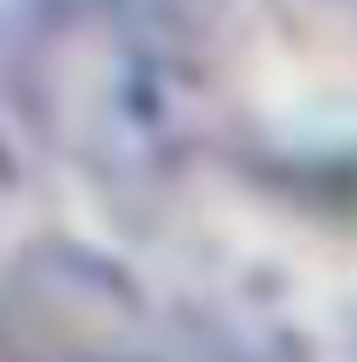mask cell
I'll return each instance as SVG.
<instances>
[{"label": "cell", "instance_id": "1", "mask_svg": "<svg viewBox=\"0 0 357 362\" xmlns=\"http://www.w3.org/2000/svg\"><path fill=\"white\" fill-rule=\"evenodd\" d=\"M59 134L118 193L176 187L217 134L222 71L182 0H94L41 41Z\"/></svg>", "mask_w": 357, "mask_h": 362}, {"label": "cell", "instance_id": "2", "mask_svg": "<svg viewBox=\"0 0 357 362\" xmlns=\"http://www.w3.org/2000/svg\"><path fill=\"white\" fill-rule=\"evenodd\" d=\"M47 141H59V123L41 71V41L30 30H12V41H0V269L24 252Z\"/></svg>", "mask_w": 357, "mask_h": 362}, {"label": "cell", "instance_id": "3", "mask_svg": "<svg viewBox=\"0 0 357 362\" xmlns=\"http://www.w3.org/2000/svg\"><path fill=\"white\" fill-rule=\"evenodd\" d=\"M334 6H357V0H334Z\"/></svg>", "mask_w": 357, "mask_h": 362}]
</instances>
